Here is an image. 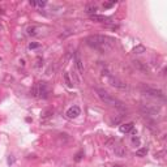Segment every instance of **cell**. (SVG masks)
Here are the masks:
<instances>
[{
    "instance_id": "5bb4252c",
    "label": "cell",
    "mask_w": 167,
    "mask_h": 167,
    "mask_svg": "<svg viewBox=\"0 0 167 167\" xmlns=\"http://www.w3.org/2000/svg\"><path fill=\"white\" fill-rule=\"evenodd\" d=\"M97 11H98L97 5H88L86 7V13L88 15H90V16H94L97 13Z\"/></svg>"
},
{
    "instance_id": "5b68a950",
    "label": "cell",
    "mask_w": 167,
    "mask_h": 167,
    "mask_svg": "<svg viewBox=\"0 0 167 167\" xmlns=\"http://www.w3.org/2000/svg\"><path fill=\"white\" fill-rule=\"evenodd\" d=\"M31 94L37 98H47L48 97V86L44 81H39L34 85Z\"/></svg>"
},
{
    "instance_id": "7a4b0ae2",
    "label": "cell",
    "mask_w": 167,
    "mask_h": 167,
    "mask_svg": "<svg viewBox=\"0 0 167 167\" xmlns=\"http://www.w3.org/2000/svg\"><path fill=\"white\" fill-rule=\"evenodd\" d=\"M97 94H98V97H99V99L102 101V102H104L106 104H109V106L115 107V109L122 110V111L127 110L122 101H119L117 98L112 97L110 93H107V91L104 90V89H101V88H98V89H97Z\"/></svg>"
},
{
    "instance_id": "e0dca14e",
    "label": "cell",
    "mask_w": 167,
    "mask_h": 167,
    "mask_svg": "<svg viewBox=\"0 0 167 167\" xmlns=\"http://www.w3.org/2000/svg\"><path fill=\"white\" fill-rule=\"evenodd\" d=\"M146 154H148V148H141V149H139L136 152L137 157H145Z\"/></svg>"
},
{
    "instance_id": "ac0fdd59",
    "label": "cell",
    "mask_w": 167,
    "mask_h": 167,
    "mask_svg": "<svg viewBox=\"0 0 167 167\" xmlns=\"http://www.w3.org/2000/svg\"><path fill=\"white\" fill-rule=\"evenodd\" d=\"M51 115H52V110H44L43 112H42L41 117L42 119H47V117H50Z\"/></svg>"
},
{
    "instance_id": "d4e9b609",
    "label": "cell",
    "mask_w": 167,
    "mask_h": 167,
    "mask_svg": "<svg viewBox=\"0 0 167 167\" xmlns=\"http://www.w3.org/2000/svg\"><path fill=\"white\" fill-rule=\"evenodd\" d=\"M112 167H127V166H122V165H115V166H112Z\"/></svg>"
},
{
    "instance_id": "9c48e42d",
    "label": "cell",
    "mask_w": 167,
    "mask_h": 167,
    "mask_svg": "<svg viewBox=\"0 0 167 167\" xmlns=\"http://www.w3.org/2000/svg\"><path fill=\"white\" fill-rule=\"evenodd\" d=\"M114 153H115L117 157L123 158V157L127 155V149H125V146L122 145V144H117V145H114Z\"/></svg>"
},
{
    "instance_id": "d6986e66",
    "label": "cell",
    "mask_w": 167,
    "mask_h": 167,
    "mask_svg": "<svg viewBox=\"0 0 167 167\" xmlns=\"http://www.w3.org/2000/svg\"><path fill=\"white\" fill-rule=\"evenodd\" d=\"M82 155H84V152L77 153V155H76V158H74V161H76V162H80V161H81V158H82Z\"/></svg>"
},
{
    "instance_id": "7c38bea8",
    "label": "cell",
    "mask_w": 167,
    "mask_h": 167,
    "mask_svg": "<svg viewBox=\"0 0 167 167\" xmlns=\"http://www.w3.org/2000/svg\"><path fill=\"white\" fill-rule=\"evenodd\" d=\"M39 28H37V26H29L28 29H26V33H28V35H31V37H37V35L39 34Z\"/></svg>"
},
{
    "instance_id": "4fadbf2b",
    "label": "cell",
    "mask_w": 167,
    "mask_h": 167,
    "mask_svg": "<svg viewBox=\"0 0 167 167\" xmlns=\"http://www.w3.org/2000/svg\"><path fill=\"white\" fill-rule=\"evenodd\" d=\"M90 18L93 20V21H97V22H110V18L109 17H104V16L94 15V16H90Z\"/></svg>"
},
{
    "instance_id": "52a82bcc",
    "label": "cell",
    "mask_w": 167,
    "mask_h": 167,
    "mask_svg": "<svg viewBox=\"0 0 167 167\" xmlns=\"http://www.w3.org/2000/svg\"><path fill=\"white\" fill-rule=\"evenodd\" d=\"M81 114V110L78 106H72L69 109L67 110V112H65V115H67L68 119H76V117Z\"/></svg>"
},
{
    "instance_id": "8992f818",
    "label": "cell",
    "mask_w": 167,
    "mask_h": 167,
    "mask_svg": "<svg viewBox=\"0 0 167 167\" xmlns=\"http://www.w3.org/2000/svg\"><path fill=\"white\" fill-rule=\"evenodd\" d=\"M109 81H110V85L119 90H127L128 89V85L124 82L123 80H120L119 77H115V76H109Z\"/></svg>"
},
{
    "instance_id": "ba28073f",
    "label": "cell",
    "mask_w": 167,
    "mask_h": 167,
    "mask_svg": "<svg viewBox=\"0 0 167 167\" xmlns=\"http://www.w3.org/2000/svg\"><path fill=\"white\" fill-rule=\"evenodd\" d=\"M133 63V67L136 68V69H139L140 72H142V73H150V71H149V67L146 65V63H142V61H140V60H133L132 61Z\"/></svg>"
},
{
    "instance_id": "30bf717a",
    "label": "cell",
    "mask_w": 167,
    "mask_h": 167,
    "mask_svg": "<svg viewBox=\"0 0 167 167\" xmlns=\"http://www.w3.org/2000/svg\"><path fill=\"white\" fill-rule=\"evenodd\" d=\"M74 64H76V68H77V71L80 72V74H82L84 73V64H82V59H81L78 52L74 54Z\"/></svg>"
},
{
    "instance_id": "ffe728a7",
    "label": "cell",
    "mask_w": 167,
    "mask_h": 167,
    "mask_svg": "<svg viewBox=\"0 0 167 167\" xmlns=\"http://www.w3.org/2000/svg\"><path fill=\"white\" fill-rule=\"evenodd\" d=\"M132 142L136 144V145H140V139H139L137 136H133V137H132Z\"/></svg>"
},
{
    "instance_id": "8fae6325",
    "label": "cell",
    "mask_w": 167,
    "mask_h": 167,
    "mask_svg": "<svg viewBox=\"0 0 167 167\" xmlns=\"http://www.w3.org/2000/svg\"><path fill=\"white\" fill-rule=\"evenodd\" d=\"M133 128H135V124L133 123H125V124H122L119 129L122 133H129L133 131Z\"/></svg>"
},
{
    "instance_id": "603a6c76",
    "label": "cell",
    "mask_w": 167,
    "mask_h": 167,
    "mask_svg": "<svg viewBox=\"0 0 167 167\" xmlns=\"http://www.w3.org/2000/svg\"><path fill=\"white\" fill-rule=\"evenodd\" d=\"M34 5H38V7H44V5H46V1H34Z\"/></svg>"
},
{
    "instance_id": "cb8c5ba5",
    "label": "cell",
    "mask_w": 167,
    "mask_h": 167,
    "mask_svg": "<svg viewBox=\"0 0 167 167\" xmlns=\"http://www.w3.org/2000/svg\"><path fill=\"white\" fill-rule=\"evenodd\" d=\"M37 47H39V43H30V44H29V48H30V50H33V48H37Z\"/></svg>"
},
{
    "instance_id": "6da1fadb",
    "label": "cell",
    "mask_w": 167,
    "mask_h": 167,
    "mask_svg": "<svg viewBox=\"0 0 167 167\" xmlns=\"http://www.w3.org/2000/svg\"><path fill=\"white\" fill-rule=\"evenodd\" d=\"M86 44L91 48H96V50L101 52H109L114 48L115 41L110 37H104V35H89L85 39Z\"/></svg>"
},
{
    "instance_id": "7402d4cb",
    "label": "cell",
    "mask_w": 167,
    "mask_h": 167,
    "mask_svg": "<svg viewBox=\"0 0 167 167\" xmlns=\"http://www.w3.org/2000/svg\"><path fill=\"white\" fill-rule=\"evenodd\" d=\"M115 3H116V1H112V3H104L103 7H104V8H111L112 5H115Z\"/></svg>"
},
{
    "instance_id": "2e32d148",
    "label": "cell",
    "mask_w": 167,
    "mask_h": 167,
    "mask_svg": "<svg viewBox=\"0 0 167 167\" xmlns=\"http://www.w3.org/2000/svg\"><path fill=\"white\" fill-rule=\"evenodd\" d=\"M64 80H65V84H67V86H68V88H72V86H73V82L71 81L69 73H68V72H65V73H64Z\"/></svg>"
},
{
    "instance_id": "9a60e30c",
    "label": "cell",
    "mask_w": 167,
    "mask_h": 167,
    "mask_svg": "<svg viewBox=\"0 0 167 167\" xmlns=\"http://www.w3.org/2000/svg\"><path fill=\"white\" fill-rule=\"evenodd\" d=\"M145 46H142V44H139V46H136L135 48L132 50L133 54H142V52H145Z\"/></svg>"
},
{
    "instance_id": "277c9868",
    "label": "cell",
    "mask_w": 167,
    "mask_h": 167,
    "mask_svg": "<svg viewBox=\"0 0 167 167\" xmlns=\"http://www.w3.org/2000/svg\"><path fill=\"white\" fill-rule=\"evenodd\" d=\"M141 93L145 94L148 97L155 98V99L159 101H166V96L163 94V91L161 89H157V88H152V86H146V85H142L141 86Z\"/></svg>"
},
{
    "instance_id": "44dd1931",
    "label": "cell",
    "mask_w": 167,
    "mask_h": 167,
    "mask_svg": "<svg viewBox=\"0 0 167 167\" xmlns=\"http://www.w3.org/2000/svg\"><path fill=\"white\" fill-rule=\"evenodd\" d=\"M35 65H37L38 68L41 67V65H43V59H42V58H38V59H37V64H35Z\"/></svg>"
},
{
    "instance_id": "3957f363",
    "label": "cell",
    "mask_w": 167,
    "mask_h": 167,
    "mask_svg": "<svg viewBox=\"0 0 167 167\" xmlns=\"http://www.w3.org/2000/svg\"><path fill=\"white\" fill-rule=\"evenodd\" d=\"M140 111H141L144 116H146L148 119H152V117H157L161 114V107L152 103H142L140 104Z\"/></svg>"
}]
</instances>
